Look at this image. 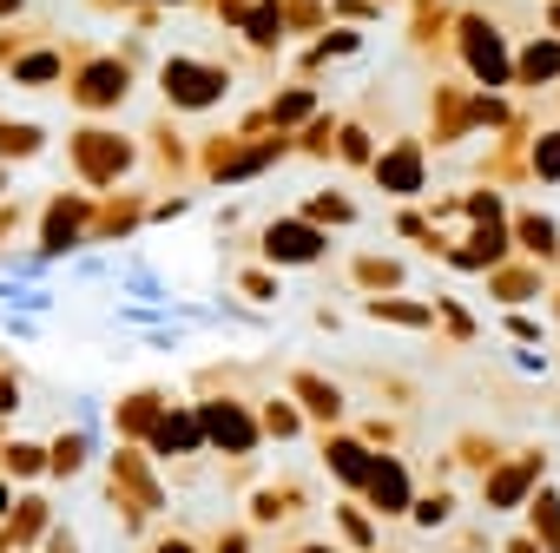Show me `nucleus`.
<instances>
[{"label": "nucleus", "mask_w": 560, "mask_h": 553, "mask_svg": "<svg viewBox=\"0 0 560 553\" xmlns=\"http://www.w3.org/2000/svg\"><path fill=\"white\" fill-rule=\"evenodd\" d=\"M540 178H560V139L540 145Z\"/></svg>", "instance_id": "obj_6"}, {"label": "nucleus", "mask_w": 560, "mask_h": 553, "mask_svg": "<svg viewBox=\"0 0 560 553\" xmlns=\"http://www.w3.org/2000/svg\"><path fill=\"white\" fill-rule=\"evenodd\" d=\"M14 8H21V0H0V14H14Z\"/></svg>", "instance_id": "obj_7"}, {"label": "nucleus", "mask_w": 560, "mask_h": 553, "mask_svg": "<svg viewBox=\"0 0 560 553\" xmlns=\"http://www.w3.org/2000/svg\"><path fill=\"white\" fill-rule=\"evenodd\" d=\"M370 481H376V501H383V507H402V501H409V494H402V468L383 461V468H370Z\"/></svg>", "instance_id": "obj_2"}, {"label": "nucleus", "mask_w": 560, "mask_h": 553, "mask_svg": "<svg viewBox=\"0 0 560 553\" xmlns=\"http://www.w3.org/2000/svg\"><path fill=\"white\" fill-rule=\"evenodd\" d=\"M270 250H277V257H311L317 237H311V231H270Z\"/></svg>", "instance_id": "obj_3"}, {"label": "nucleus", "mask_w": 560, "mask_h": 553, "mask_svg": "<svg viewBox=\"0 0 560 553\" xmlns=\"http://www.w3.org/2000/svg\"><path fill=\"white\" fill-rule=\"evenodd\" d=\"M553 60H560L553 47H534V54H527V80H547V73H553Z\"/></svg>", "instance_id": "obj_5"}, {"label": "nucleus", "mask_w": 560, "mask_h": 553, "mask_svg": "<svg viewBox=\"0 0 560 553\" xmlns=\"http://www.w3.org/2000/svg\"><path fill=\"white\" fill-rule=\"evenodd\" d=\"M211 428H218L224 448H244V442H250V422H244L237 409H211Z\"/></svg>", "instance_id": "obj_1"}, {"label": "nucleus", "mask_w": 560, "mask_h": 553, "mask_svg": "<svg viewBox=\"0 0 560 553\" xmlns=\"http://www.w3.org/2000/svg\"><path fill=\"white\" fill-rule=\"evenodd\" d=\"M416 178H422V172H416V152H396V158L383 165V185H389V191H402V185H416Z\"/></svg>", "instance_id": "obj_4"}]
</instances>
